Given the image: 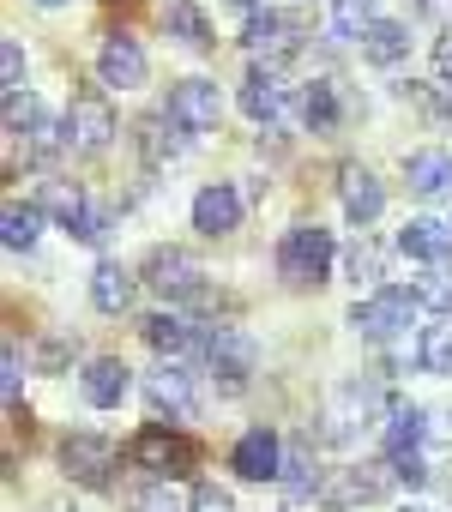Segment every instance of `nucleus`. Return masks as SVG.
Here are the masks:
<instances>
[{
  "label": "nucleus",
  "mask_w": 452,
  "mask_h": 512,
  "mask_svg": "<svg viewBox=\"0 0 452 512\" xmlns=\"http://www.w3.org/2000/svg\"><path fill=\"white\" fill-rule=\"evenodd\" d=\"M326 272H332V229L296 223L278 241V278L296 284V290H314V284H326Z\"/></svg>",
  "instance_id": "f257e3e1"
},
{
  "label": "nucleus",
  "mask_w": 452,
  "mask_h": 512,
  "mask_svg": "<svg viewBox=\"0 0 452 512\" xmlns=\"http://www.w3.org/2000/svg\"><path fill=\"white\" fill-rule=\"evenodd\" d=\"M416 290H374L368 302H356L350 308V326L362 332V338H374V344H392V338H404L410 332V320H416Z\"/></svg>",
  "instance_id": "f03ea898"
},
{
  "label": "nucleus",
  "mask_w": 452,
  "mask_h": 512,
  "mask_svg": "<svg viewBox=\"0 0 452 512\" xmlns=\"http://www.w3.org/2000/svg\"><path fill=\"white\" fill-rule=\"evenodd\" d=\"M127 458H133L139 470H157V476L169 482V476H187V470L199 464V446H193L181 428H169V422H151V428H145V434L127 446Z\"/></svg>",
  "instance_id": "7ed1b4c3"
},
{
  "label": "nucleus",
  "mask_w": 452,
  "mask_h": 512,
  "mask_svg": "<svg viewBox=\"0 0 452 512\" xmlns=\"http://www.w3.org/2000/svg\"><path fill=\"white\" fill-rule=\"evenodd\" d=\"M205 362H211V380H217L223 392H242L248 374H254V362H260V344H254L242 326H217V332L205 338Z\"/></svg>",
  "instance_id": "20e7f679"
},
{
  "label": "nucleus",
  "mask_w": 452,
  "mask_h": 512,
  "mask_svg": "<svg viewBox=\"0 0 452 512\" xmlns=\"http://www.w3.org/2000/svg\"><path fill=\"white\" fill-rule=\"evenodd\" d=\"M115 440H103V434H67L61 440V470L79 482V488H109V476H115Z\"/></svg>",
  "instance_id": "39448f33"
},
{
  "label": "nucleus",
  "mask_w": 452,
  "mask_h": 512,
  "mask_svg": "<svg viewBox=\"0 0 452 512\" xmlns=\"http://www.w3.org/2000/svg\"><path fill=\"white\" fill-rule=\"evenodd\" d=\"M163 115H169L181 133H211V127H217V115H223V97H217V85H211V79H181V85H169Z\"/></svg>",
  "instance_id": "423d86ee"
},
{
  "label": "nucleus",
  "mask_w": 452,
  "mask_h": 512,
  "mask_svg": "<svg viewBox=\"0 0 452 512\" xmlns=\"http://www.w3.org/2000/svg\"><path fill=\"white\" fill-rule=\"evenodd\" d=\"M205 272H199V260L193 253H181V247H157L151 260H145V284L157 290V296H169V302H193L205 284H199Z\"/></svg>",
  "instance_id": "0eeeda50"
},
{
  "label": "nucleus",
  "mask_w": 452,
  "mask_h": 512,
  "mask_svg": "<svg viewBox=\"0 0 452 512\" xmlns=\"http://www.w3.org/2000/svg\"><path fill=\"white\" fill-rule=\"evenodd\" d=\"M67 133H73V151H85V157H103V151H109V139H115V109L103 103V91H79V97H73Z\"/></svg>",
  "instance_id": "6e6552de"
},
{
  "label": "nucleus",
  "mask_w": 452,
  "mask_h": 512,
  "mask_svg": "<svg viewBox=\"0 0 452 512\" xmlns=\"http://www.w3.org/2000/svg\"><path fill=\"white\" fill-rule=\"evenodd\" d=\"M145 398H151V410L169 416L175 428L199 416V392H193V380H187L181 368H157V374H145Z\"/></svg>",
  "instance_id": "1a4fd4ad"
},
{
  "label": "nucleus",
  "mask_w": 452,
  "mask_h": 512,
  "mask_svg": "<svg viewBox=\"0 0 452 512\" xmlns=\"http://www.w3.org/2000/svg\"><path fill=\"white\" fill-rule=\"evenodd\" d=\"M230 464H236L248 482H284V446H278L272 428H248V434L236 440Z\"/></svg>",
  "instance_id": "9d476101"
},
{
  "label": "nucleus",
  "mask_w": 452,
  "mask_h": 512,
  "mask_svg": "<svg viewBox=\"0 0 452 512\" xmlns=\"http://www.w3.org/2000/svg\"><path fill=\"white\" fill-rule=\"evenodd\" d=\"M97 79H103L109 91H139V85H145V49H139L133 37H103V49H97Z\"/></svg>",
  "instance_id": "9b49d317"
},
{
  "label": "nucleus",
  "mask_w": 452,
  "mask_h": 512,
  "mask_svg": "<svg viewBox=\"0 0 452 512\" xmlns=\"http://www.w3.org/2000/svg\"><path fill=\"white\" fill-rule=\"evenodd\" d=\"M236 223H242V193L230 181H211L193 193V229L199 235H230Z\"/></svg>",
  "instance_id": "f8f14e48"
},
{
  "label": "nucleus",
  "mask_w": 452,
  "mask_h": 512,
  "mask_svg": "<svg viewBox=\"0 0 452 512\" xmlns=\"http://www.w3.org/2000/svg\"><path fill=\"white\" fill-rule=\"evenodd\" d=\"M248 49H254L266 67H278V61H290V55L302 49V31H296L284 13H272V7H266V13H254V19H248Z\"/></svg>",
  "instance_id": "ddd939ff"
},
{
  "label": "nucleus",
  "mask_w": 452,
  "mask_h": 512,
  "mask_svg": "<svg viewBox=\"0 0 452 512\" xmlns=\"http://www.w3.org/2000/svg\"><path fill=\"white\" fill-rule=\"evenodd\" d=\"M338 199H344L350 223H374V217L386 211V187H380L374 169H362V163H344V169H338Z\"/></svg>",
  "instance_id": "4468645a"
},
{
  "label": "nucleus",
  "mask_w": 452,
  "mask_h": 512,
  "mask_svg": "<svg viewBox=\"0 0 452 512\" xmlns=\"http://www.w3.org/2000/svg\"><path fill=\"white\" fill-rule=\"evenodd\" d=\"M127 386H133V368H127L121 356H97V362L79 374V392H85V404H97V410H115V404L127 398Z\"/></svg>",
  "instance_id": "2eb2a0df"
},
{
  "label": "nucleus",
  "mask_w": 452,
  "mask_h": 512,
  "mask_svg": "<svg viewBox=\"0 0 452 512\" xmlns=\"http://www.w3.org/2000/svg\"><path fill=\"white\" fill-rule=\"evenodd\" d=\"M398 253H410V260H422V266H446V253H452V229H446V223H434V217H410V223L398 229Z\"/></svg>",
  "instance_id": "dca6fc26"
},
{
  "label": "nucleus",
  "mask_w": 452,
  "mask_h": 512,
  "mask_svg": "<svg viewBox=\"0 0 452 512\" xmlns=\"http://www.w3.org/2000/svg\"><path fill=\"white\" fill-rule=\"evenodd\" d=\"M404 181L422 199H452V151H410L404 157Z\"/></svg>",
  "instance_id": "f3484780"
},
{
  "label": "nucleus",
  "mask_w": 452,
  "mask_h": 512,
  "mask_svg": "<svg viewBox=\"0 0 452 512\" xmlns=\"http://www.w3.org/2000/svg\"><path fill=\"white\" fill-rule=\"evenodd\" d=\"M133 139H139L145 163H175V157L187 151V139H181V127H175L169 115H145V121L133 127Z\"/></svg>",
  "instance_id": "a211bd4d"
},
{
  "label": "nucleus",
  "mask_w": 452,
  "mask_h": 512,
  "mask_svg": "<svg viewBox=\"0 0 452 512\" xmlns=\"http://www.w3.org/2000/svg\"><path fill=\"white\" fill-rule=\"evenodd\" d=\"M145 344H151L157 356H193V350H199V332H193L181 314H151V320H145Z\"/></svg>",
  "instance_id": "6ab92c4d"
},
{
  "label": "nucleus",
  "mask_w": 452,
  "mask_h": 512,
  "mask_svg": "<svg viewBox=\"0 0 452 512\" xmlns=\"http://www.w3.org/2000/svg\"><path fill=\"white\" fill-rule=\"evenodd\" d=\"M91 302H97L103 314L133 308V272H127V266H115V260H103V266L91 272Z\"/></svg>",
  "instance_id": "aec40b11"
},
{
  "label": "nucleus",
  "mask_w": 452,
  "mask_h": 512,
  "mask_svg": "<svg viewBox=\"0 0 452 512\" xmlns=\"http://www.w3.org/2000/svg\"><path fill=\"white\" fill-rule=\"evenodd\" d=\"M422 434H428V416H422L416 404H392L380 446H386V458H398V452H416V446H422Z\"/></svg>",
  "instance_id": "412c9836"
},
{
  "label": "nucleus",
  "mask_w": 452,
  "mask_h": 512,
  "mask_svg": "<svg viewBox=\"0 0 452 512\" xmlns=\"http://www.w3.org/2000/svg\"><path fill=\"white\" fill-rule=\"evenodd\" d=\"M362 55H368L374 67H398V61L410 55V31H404V25H392V19H374V25H368V37H362Z\"/></svg>",
  "instance_id": "4be33fe9"
},
{
  "label": "nucleus",
  "mask_w": 452,
  "mask_h": 512,
  "mask_svg": "<svg viewBox=\"0 0 452 512\" xmlns=\"http://www.w3.org/2000/svg\"><path fill=\"white\" fill-rule=\"evenodd\" d=\"M37 211H43V217H61L67 229H79V223H85V211H91V199H85L73 181H43V193H37Z\"/></svg>",
  "instance_id": "5701e85b"
},
{
  "label": "nucleus",
  "mask_w": 452,
  "mask_h": 512,
  "mask_svg": "<svg viewBox=\"0 0 452 512\" xmlns=\"http://www.w3.org/2000/svg\"><path fill=\"white\" fill-rule=\"evenodd\" d=\"M163 31L175 43H187V49H205L211 43V25L199 13V0H169V7H163Z\"/></svg>",
  "instance_id": "b1692460"
},
{
  "label": "nucleus",
  "mask_w": 452,
  "mask_h": 512,
  "mask_svg": "<svg viewBox=\"0 0 452 512\" xmlns=\"http://www.w3.org/2000/svg\"><path fill=\"white\" fill-rule=\"evenodd\" d=\"M242 109L254 115V121H278L284 115V85L272 79V73H248V85H242Z\"/></svg>",
  "instance_id": "393cba45"
},
{
  "label": "nucleus",
  "mask_w": 452,
  "mask_h": 512,
  "mask_svg": "<svg viewBox=\"0 0 452 512\" xmlns=\"http://www.w3.org/2000/svg\"><path fill=\"white\" fill-rule=\"evenodd\" d=\"M43 235V211L37 205H7V217H0V241H7L13 253H31Z\"/></svg>",
  "instance_id": "a878e982"
},
{
  "label": "nucleus",
  "mask_w": 452,
  "mask_h": 512,
  "mask_svg": "<svg viewBox=\"0 0 452 512\" xmlns=\"http://www.w3.org/2000/svg\"><path fill=\"white\" fill-rule=\"evenodd\" d=\"M302 115H308L314 133H332L338 115H344V109H338V85H332V79H314V85L302 91Z\"/></svg>",
  "instance_id": "bb28decb"
},
{
  "label": "nucleus",
  "mask_w": 452,
  "mask_h": 512,
  "mask_svg": "<svg viewBox=\"0 0 452 512\" xmlns=\"http://www.w3.org/2000/svg\"><path fill=\"white\" fill-rule=\"evenodd\" d=\"M392 482H398V476H392V470H380V464L344 470V476H338V506H344V500H380Z\"/></svg>",
  "instance_id": "cd10ccee"
},
{
  "label": "nucleus",
  "mask_w": 452,
  "mask_h": 512,
  "mask_svg": "<svg viewBox=\"0 0 452 512\" xmlns=\"http://www.w3.org/2000/svg\"><path fill=\"white\" fill-rule=\"evenodd\" d=\"M416 302L434 308V314H452V266H428L416 278Z\"/></svg>",
  "instance_id": "c85d7f7f"
},
{
  "label": "nucleus",
  "mask_w": 452,
  "mask_h": 512,
  "mask_svg": "<svg viewBox=\"0 0 452 512\" xmlns=\"http://www.w3.org/2000/svg\"><path fill=\"white\" fill-rule=\"evenodd\" d=\"M416 362H422L428 374H452V326H428V332H422Z\"/></svg>",
  "instance_id": "c756f323"
},
{
  "label": "nucleus",
  "mask_w": 452,
  "mask_h": 512,
  "mask_svg": "<svg viewBox=\"0 0 452 512\" xmlns=\"http://www.w3.org/2000/svg\"><path fill=\"white\" fill-rule=\"evenodd\" d=\"M61 145H73V133H67V121H49V115H37L31 121V157H61Z\"/></svg>",
  "instance_id": "7c9ffc66"
},
{
  "label": "nucleus",
  "mask_w": 452,
  "mask_h": 512,
  "mask_svg": "<svg viewBox=\"0 0 452 512\" xmlns=\"http://www.w3.org/2000/svg\"><path fill=\"white\" fill-rule=\"evenodd\" d=\"M133 512H187L181 506V494H175V482H145V488H133Z\"/></svg>",
  "instance_id": "2f4dec72"
},
{
  "label": "nucleus",
  "mask_w": 452,
  "mask_h": 512,
  "mask_svg": "<svg viewBox=\"0 0 452 512\" xmlns=\"http://www.w3.org/2000/svg\"><path fill=\"white\" fill-rule=\"evenodd\" d=\"M368 0H332V31L338 37H368Z\"/></svg>",
  "instance_id": "473e14b6"
},
{
  "label": "nucleus",
  "mask_w": 452,
  "mask_h": 512,
  "mask_svg": "<svg viewBox=\"0 0 452 512\" xmlns=\"http://www.w3.org/2000/svg\"><path fill=\"white\" fill-rule=\"evenodd\" d=\"M344 272H350L356 284H374V278H380V247H374V241H356V247L344 253Z\"/></svg>",
  "instance_id": "72a5a7b5"
},
{
  "label": "nucleus",
  "mask_w": 452,
  "mask_h": 512,
  "mask_svg": "<svg viewBox=\"0 0 452 512\" xmlns=\"http://www.w3.org/2000/svg\"><path fill=\"white\" fill-rule=\"evenodd\" d=\"M37 121V97L31 91H7V133H31Z\"/></svg>",
  "instance_id": "f704fd0d"
},
{
  "label": "nucleus",
  "mask_w": 452,
  "mask_h": 512,
  "mask_svg": "<svg viewBox=\"0 0 452 512\" xmlns=\"http://www.w3.org/2000/svg\"><path fill=\"white\" fill-rule=\"evenodd\" d=\"M19 386H25V362H19V344H7V356H0V392H7V404H19Z\"/></svg>",
  "instance_id": "c9c22d12"
},
{
  "label": "nucleus",
  "mask_w": 452,
  "mask_h": 512,
  "mask_svg": "<svg viewBox=\"0 0 452 512\" xmlns=\"http://www.w3.org/2000/svg\"><path fill=\"white\" fill-rule=\"evenodd\" d=\"M187 512H236V500L223 494L217 482H199V488H193V500H187Z\"/></svg>",
  "instance_id": "e433bc0d"
},
{
  "label": "nucleus",
  "mask_w": 452,
  "mask_h": 512,
  "mask_svg": "<svg viewBox=\"0 0 452 512\" xmlns=\"http://www.w3.org/2000/svg\"><path fill=\"white\" fill-rule=\"evenodd\" d=\"M0 79H7V91H19V85H25V49H19V43L0 49Z\"/></svg>",
  "instance_id": "4c0bfd02"
},
{
  "label": "nucleus",
  "mask_w": 452,
  "mask_h": 512,
  "mask_svg": "<svg viewBox=\"0 0 452 512\" xmlns=\"http://www.w3.org/2000/svg\"><path fill=\"white\" fill-rule=\"evenodd\" d=\"M392 476L410 482V488H422V482H428V464H422L416 452H398V458H392Z\"/></svg>",
  "instance_id": "58836bf2"
},
{
  "label": "nucleus",
  "mask_w": 452,
  "mask_h": 512,
  "mask_svg": "<svg viewBox=\"0 0 452 512\" xmlns=\"http://www.w3.org/2000/svg\"><path fill=\"white\" fill-rule=\"evenodd\" d=\"M73 235H79V241H103V235H109V211H103V205H91V211H85V223H79Z\"/></svg>",
  "instance_id": "ea45409f"
},
{
  "label": "nucleus",
  "mask_w": 452,
  "mask_h": 512,
  "mask_svg": "<svg viewBox=\"0 0 452 512\" xmlns=\"http://www.w3.org/2000/svg\"><path fill=\"white\" fill-rule=\"evenodd\" d=\"M434 73L452 79V31H440V43H434Z\"/></svg>",
  "instance_id": "a19ab883"
},
{
  "label": "nucleus",
  "mask_w": 452,
  "mask_h": 512,
  "mask_svg": "<svg viewBox=\"0 0 452 512\" xmlns=\"http://www.w3.org/2000/svg\"><path fill=\"white\" fill-rule=\"evenodd\" d=\"M37 7H61V0H37Z\"/></svg>",
  "instance_id": "79ce46f5"
},
{
  "label": "nucleus",
  "mask_w": 452,
  "mask_h": 512,
  "mask_svg": "<svg viewBox=\"0 0 452 512\" xmlns=\"http://www.w3.org/2000/svg\"><path fill=\"white\" fill-rule=\"evenodd\" d=\"M332 512H344V506H332Z\"/></svg>",
  "instance_id": "37998d69"
},
{
  "label": "nucleus",
  "mask_w": 452,
  "mask_h": 512,
  "mask_svg": "<svg viewBox=\"0 0 452 512\" xmlns=\"http://www.w3.org/2000/svg\"><path fill=\"white\" fill-rule=\"evenodd\" d=\"M404 512H416V506H404Z\"/></svg>",
  "instance_id": "c03bdc74"
}]
</instances>
